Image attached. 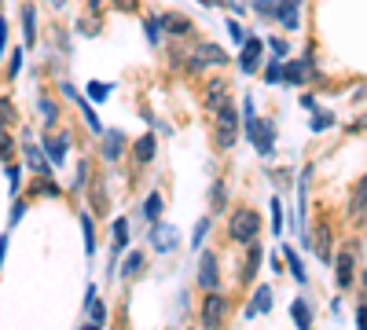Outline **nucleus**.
I'll return each instance as SVG.
<instances>
[{"instance_id":"nucleus-45","label":"nucleus","mask_w":367,"mask_h":330,"mask_svg":"<svg viewBox=\"0 0 367 330\" xmlns=\"http://www.w3.org/2000/svg\"><path fill=\"white\" fill-rule=\"evenodd\" d=\"M85 330H100V323H92V327H85Z\"/></svg>"},{"instance_id":"nucleus-23","label":"nucleus","mask_w":367,"mask_h":330,"mask_svg":"<svg viewBox=\"0 0 367 330\" xmlns=\"http://www.w3.org/2000/svg\"><path fill=\"white\" fill-rule=\"evenodd\" d=\"M23 30H26V45H34L37 40V23H34V12L23 15Z\"/></svg>"},{"instance_id":"nucleus-24","label":"nucleus","mask_w":367,"mask_h":330,"mask_svg":"<svg viewBox=\"0 0 367 330\" xmlns=\"http://www.w3.org/2000/svg\"><path fill=\"white\" fill-rule=\"evenodd\" d=\"M254 12L265 19H276V0H254Z\"/></svg>"},{"instance_id":"nucleus-20","label":"nucleus","mask_w":367,"mask_h":330,"mask_svg":"<svg viewBox=\"0 0 367 330\" xmlns=\"http://www.w3.org/2000/svg\"><path fill=\"white\" fill-rule=\"evenodd\" d=\"M125 246H129V224H125V220H118V224H114V257Z\"/></svg>"},{"instance_id":"nucleus-46","label":"nucleus","mask_w":367,"mask_h":330,"mask_svg":"<svg viewBox=\"0 0 367 330\" xmlns=\"http://www.w3.org/2000/svg\"><path fill=\"white\" fill-rule=\"evenodd\" d=\"M48 4H56V8H59V4H63V0H48Z\"/></svg>"},{"instance_id":"nucleus-6","label":"nucleus","mask_w":367,"mask_h":330,"mask_svg":"<svg viewBox=\"0 0 367 330\" xmlns=\"http://www.w3.org/2000/svg\"><path fill=\"white\" fill-rule=\"evenodd\" d=\"M228 103H232V84L221 81V78L210 81V84H206V106H210V110L217 114L221 106H228Z\"/></svg>"},{"instance_id":"nucleus-12","label":"nucleus","mask_w":367,"mask_h":330,"mask_svg":"<svg viewBox=\"0 0 367 330\" xmlns=\"http://www.w3.org/2000/svg\"><path fill=\"white\" fill-rule=\"evenodd\" d=\"M133 154H136V162H140V165H147L151 158H155V136H140L136 147H133Z\"/></svg>"},{"instance_id":"nucleus-8","label":"nucleus","mask_w":367,"mask_h":330,"mask_svg":"<svg viewBox=\"0 0 367 330\" xmlns=\"http://www.w3.org/2000/svg\"><path fill=\"white\" fill-rule=\"evenodd\" d=\"M151 246H155L158 253H169L173 246H177V228L173 224H155L151 228Z\"/></svg>"},{"instance_id":"nucleus-10","label":"nucleus","mask_w":367,"mask_h":330,"mask_svg":"<svg viewBox=\"0 0 367 330\" xmlns=\"http://www.w3.org/2000/svg\"><path fill=\"white\" fill-rule=\"evenodd\" d=\"M26 162H30V169H34V173L52 176V162L45 158V151H41L37 143H30V140H26Z\"/></svg>"},{"instance_id":"nucleus-3","label":"nucleus","mask_w":367,"mask_h":330,"mask_svg":"<svg viewBox=\"0 0 367 330\" xmlns=\"http://www.w3.org/2000/svg\"><path fill=\"white\" fill-rule=\"evenodd\" d=\"M246 132H250V140H254V147L261 154H272V143H276V129L268 121H261L257 114H250L246 118Z\"/></svg>"},{"instance_id":"nucleus-1","label":"nucleus","mask_w":367,"mask_h":330,"mask_svg":"<svg viewBox=\"0 0 367 330\" xmlns=\"http://www.w3.org/2000/svg\"><path fill=\"white\" fill-rule=\"evenodd\" d=\"M235 140H239V114H235V103H228L217 110V147L228 151L235 147Z\"/></svg>"},{"instance_id":"nucleus-31","label":"nucleus","mask_w":367,"mask_h":330,"mask_svg":"<svg viewBox=\"0 0 367 330\" xmlns=\"http://www.w3.org/2000/svg\"><path fill=\"white\" fill-rule=\"evenodd\" d=\"M356 220H364V184H356Z\"/></svg>"},{"instance_id":"nucleus-34","label":"nucleus","mask_w":367,"mask_h":330,"mask_svg":"<svg viewBox=\"0 0 367 330\" xmlns=\"http://www.w3.org/2000/svg\"><path fill=\"white\" fill-rule=\"evenodd\" d=\"M206 228H210V220H199V228H195V239H191V246H199L202 235H206Z\"/></svg>"},{"instance_id":"nucleus-33","label":"nucleus","mask_w":367,"mask_h":330,"mask_svg":"<svg viewBox=\"0 0 367 330\" xmlns=\"http://www.w3.org/2000/svg\"><path fill=\"white\" fill-rule=\"evenodd\" d=\"M331 121H334L331 114H316V121H312V129H320V132H323V129H327Z\"/></svg>"},{"instance_id":"nucleus-25","label":"nucleus","mask_w":367,"mask_h":330,"mask_svg":"<svg viewBox=\"0 0 367 330\" xmlns=\"http://www.w3.org/2000/svg\"><path fill=\"white\" fill-rule=\"evenodd\" d=\"M12 154H15L12 136H8V129H0V158H12Z\"/></svg>"},{"instance_id":"nucleus-29","label":"nucleus","mask_w":367,"mask_h":330,"mask_svg":"<svg viewBox=\"0 0 367 330\" xmlns=\"http://www.w3.org/2000/svg\"><path fill=\"white\" fill-rule=\"evenodd\" d=\"M107 92H111V84H100V81H96V84H89V95H92V99H103Z\"/></svg>"},{"instance_id":"nucleus-26","label":"nucleus","mask_w":367,"mask_h":330,"mask_svg":"<svg viewBox=\"0 0 367 330\" xmlns=\"http://www.w3.org/2000/svg\"><path fill=\"white\" fill-rule=\"evenodd\" d=\"M81 228H85V242H89V253H92L96 250V231H92V217H89V213H85Z\"/></svg>"},{"instance_id":"nucleus-16","label":"nucleus","mask_w":367,"mask_h":330,"mask_svg":"<svg viewBox=\"0 0 367 330\" xmlns=\"http://www.w3.org/2000/svg\"><path fill=\"white\" fill-rule=\"evenodd\" d=\"M309 67H312L309 59H301V62H290L283 78H287V81H305V78H312V70H309Z\"/></svg>"},{"instance_id":"nucleus-14","label":"nucleus","mask_w":367,"mask_h":330,"mask_svg":"<svg viewBox=\"0 0 367 330\" xmlns=\"http://www.w3.org/2000/svg\"><path fill=\"white\" fill-rule=\"evenodd\" d=\"M63 154H67V136H59V140H48V143H45V158H48L52 165H59Z\"/></svg>"},{"instance_id":"nucleus-35","label":"nucleus","mask_w":367,"mask_h":330,"mask_svg":"<svg viewBox=\"0 0 367 330\" xmlns=\"http://www.w3.org/2000/svg\"><path fill=\"white\" fill-rule=\"evenodd\" d=\"M272 228H283V217H279V202H272Z\"/></svg>"},{"instance_id":"nucleus-9","label":"nucleus","mask_w":367,"mask_h":330,"mask_svg":"<svg viewBox=\"0 0 367 330\" xmlns=\"http://www.w3.org/2000/svg\"><path fill=\"white\" fill-rule=\"evenodd\" d=\"M221 275H217V257L213 253H206V257L199 261V286L202 290H217Z\"/></svg>"},{"instance_id":"nucleus-38","label":"nucleus","mask_w":367,"mask_h":330,"mask_svg":"<svg viewBox=\"0 0 367 330\" xmlns=\"http://www.w3.org/2000/svg\"><path fill=\"white\" fill-rule=\"evenodd\" d=\"M272 51H276V56H287V40H279V37H272Z\"/></svg>"},{"instance_id":"nucleus-2","label":"nucleus","mask_w":367,"mask_h":330,"mask_svg":"<svg viewBox=\"0 0 367 330\" xmlns=\"http://www.w3.org/2000/svg\"><path fill=\"white\" fill-rule=\"evenodd\" d=\"M228 231H232V239H239V242H254L257 231H261V217H257L254 209H239V213L232 217Z\"/></svg>"},{"instance_id":"nucleus-37","label":"nucleus","mask_w":367,"mask_h":330,"mask_svg":"<svg viewBox=\"0 0 367 330\" xmlns=\"http://www.w3.org/2000/svg\"><path fill=\"white\" fill-rule=\"evenodd\" d=\"M158 30H162V26L155 23V19H151V23H147V37H151V40H155V45H158Z\"/></svg>"},{"instance_id":"nucleus-30","label":"nucleus","mask_w":367,"mask_h":330,"mask_svg":"<svg viewBox=\"0 0 367 330\" xmlns=\"http://www.w3.org/2000/svg\"><path fill=\"white\" fill-rule=\"evenodd\" d=\"M228 34L235 37V45H243V40H246V34H243V26H239V23H235V19H232V23H228Z\"/></svg>"},{"instance_id":"nucleus-42","label":"nucleus","mask_w":367,"mask_h":330,"mask_svg":"<svg viewBox=\"0 0 367 330\" xmlns=\"http://www.w3.org/2000/svg\"><path fill=\"white\" fill-rule=\"evenodd\" d=\"M4 45H8V26H4V19H0V51H4Z\"/></svg>"},{"instance_id":"nucleus-27","label":"nucleus","mask_w":367,"mask_h":330,"mask_svg":"<svg viewBox=\"0 0 367 330\" xmlns=\"http://www.w3.org/2000/svg\"><path fill=\"white\" fill-rule=\"evenodd\" d=\"M140 268H144V257H140V253H133V257L125 261V275H136Z\"/></svg>"},{"instance_id":"nucleus-40","label":"nucleus","mask_w":367,"mask_h":330,"mask_svg":"<svg viewBox=\"0 0 367 330\" xmlns=\"http://www.w3.org/2000/svg\"><path fill=\"white\" fill-rule=\"evenodd\" d=\"M118 8H125V12H136V8H140V0H118Z\"/></svg>"},{"instance_id":"nucleus-17","label":"nucleus","mask_w":367,"mask_h":330,"mask_svg":"<svg viewBox=\"0 0 367 330\" xmlns=\"http://www.w3.org/2000/svg\"><path fill=\"white\" fill-rule=\"evenodd\" d=\"M122 147H125V136L122 132H111V136H107V143H103V154L114 162V158H122Z\"/></svg>"},{"instance_id":"nucleus-7","label":"nucleus","mask_w":367,"mask_h":330,"mask_svg":"<svg viewBox=\"0 0 367 330\" xmlns=\"http://www.w3.org/2000/svg\"><path fill=\"white\" fill-rule=\"evenodd\" d=\"M243 56H239V70L243 73H254L257 70V62H261V51H265V40H257V37H246L243 40Z\"/></svg>"},{"instance_id":"nucleus-36","label":"nucleus","mask_w":367,"mask_h":330,"mask_svg":"<svg viewBox=\"0 0 367 330\" xmlns=\"http://www.w3.org/2000/svg\"><path fill=\"white\" fill-rule=\"evenodd\" d=\"M0 118L12 121V103H8V99H0Z\"/></svg>"},{"instance_id":"nucleus-22","label":"nucleus","mask_w":367,"mask_h":330,"mask_svg":"<svg viewBox=\"0 0 367 330\" xmlns=\"http://www.w3.org/2000/svg\"><path fill=\"white\" fill-rule=\"evenodd\" d=\"M287 261H290V272H294V279H298V283H305L309 275H305V268H301V261L294 257V250H290V246H287Z\"/></svg>"},{"instance_id":"nucleus-43","label":"nucleus","mask_w":367,"mask_h":330,"mask_svg":"<svg viewBox=\"0 0 367 330\" xmlns=\"http://www.w3.org/2000/svg\"><path fill=\"white\" fill-rule=\"evenodd\" d=\"M4 253H8V239H0V264H4Z\"/></svg>"},{"instance_id":"nucleus-39","label":"nucleus","mask_w":367,"mask_h":330,"mask_svg":"<svg viewBox=\"0 0 367 330\" xmlns=\"http://www.w3.org/2000/svg\"><path fill=\"white\" fill-rule=\"evenodd\" d=\"M8 184H12V191H19V169H15V165L8 169Z\"/></svg>"},{"instance_id":"nucleus-18","label":"nucleus","mask_w":367,"mask_h":330,"mask_svg":"<svg viewBox=\"0 0 367 330\" xmlns=\"http://www.w3.org/2000/svg\"><path fill=\"white\" fill-rule=\"evenodd\" d=\"M268 308H272V290H268V286H261V290H257V294H254L250 316H254V312H268Z\"/></svg>"},{"instance_id":"nucleus-32","label":"nucleus","mask_w":367,"mask_h":330,"mask_svg":"<svg viewBox=\"0 0 367 330\" xmlns=\"http://www.w3.org/2000/svg\"><path fill=\"white\" fill-rule=\"evenodd\" d=\"M166 26L173 30V34H177V30H180V34L188 30V23H184V19H173V15H166Z\"/></svg>"},{"instance_id":"nucleus-28","label":"nucleus","mask_w":367,"mask_h":330,"mask_svg":"<svg viewBox=\"0 0 367 330\" xmlns=\"http://www.w3.org/2000/svg\"><path fill=\"white\" fill-rule=\"evenodd\" d=\"M265 78H268V81H283V67H279V62H268V67H265Z\"/></svg>"},{"instance_id":"nucleus-19","label":"nucleus","mask_w":367,"mask_h":330,"mask_svg":"<svg viewBox=\"0 0 367 330\" xmlns=\"http://www.w3.org/2000/svg\"><path fill=\"white\" fill-rule=\"evenodd\" d=\"M144 217L151 220V224H158V217H162V195H151L144 202Z\"/></svg>"},{"instance_id":"nucleus-44","label":"nucleus","mask_w":367,"mask_h":330,"mask_svg":"<svg viewBox=\"0 0 367 330\" xmlns=\"http://www.w3.org/2000/svg\"><path fill=\"white\" fill-rule=\"evenodd\" d=\"M89 8H92V12H100V8H103V0H89Z\"/></svg>"},{"instance_id":"nucleus-5","label":"nucleus","mask_w":367,"mask_h":330,"mask_svg":"<svg viewBox=\"0 0 367 330\" xmlns=\"http://www.w3.org/2000/svg\"><path fill=\"white\" fill-rule=\"evenodd\" d=\"M206 62H213V67H224V62H228V56H224V51L221 48H213V45H199L195 48V56H191L188 59V70H202V67H206Z\"/></svg>"},{"instance_id":"nucleus-15","label":"nucleus","mask_w":367,"mask_h":330,"mask_svg":"<svg viewBox=\"0 0 367 330\" xmlns=\"http://www.w3.org/2000/svg\"><path fill=\"white\" fill-rule=\"evenodd\" d=\"M276 19L283 26H298V0H283V8H276Z\"/></svg>"},{"instance_id":"nucleus-41","label":"nucleus","mask_w":367,"mask_h":330,"mask_svg":"<svg viewBox=\"0 0 367 330\" xmlns=\"http://www.w3.org/2000/svg\"><path fill=\"white\" fill-rule=\"evenodd\" d=\"M19 70H23V56H12V70H8V73H12V78H15Z\"/></svg>"},{"instance_id":"nucleus-13","label":"nucleus","mask_w":367,"mask_h":330,"mask_svg":"<svg viewBox=\"0 0 367 330\" xmlns=\"http://www.w3.org/2000/svg\"><path fill=\"white\" fill-rule=\"evenodd\" d=\"M290 316H294L298 330H312V312H309L305 301H294V305H290Z\"/></svg>"},{"instance_id":"nucleus-21","label":"nucleus","mask_w":367,"mask_h":330,"mask_svg":"<svg viewBox=\"0 0 367 330\" xmlns=\"http://www.w3.org/2000/svg\"><path fill=\"white\" fill-rule=\"evenodd\" d=\"M257 264H261V246H250V257H246L243 279H254V275H257Z\"/></svg>"},{"instance_id":"nucleus-11","label":"nucleus","mask_w":367,"mask_h":330,"mask_svg":"<svg viewBox=\"0 0 367 330\" xmlns=\"http://www.w3.org/2000/svg\"><path fill=\"white\" fill-rule=\"evenodd\" d=\"M334 272H338V286H353V272H356L353 250H345V253H338V264H334Z\"/></svg>"},{"instance_id":"nucleus-4","label":"nucleus","mask_w":367,"mask_h":330,"mask_svg":"<svg viewBox=\"0 0 367 330\" xmlns=\"http://www.w3.org/2000/svg\"><path fill=\"white\" fill-rule=\"evenodd\" d=\"M224 316H228V301L217 294L206 297V305H202V327L206 330H221L224 327Z\"/></svg>"}]
</instances>
